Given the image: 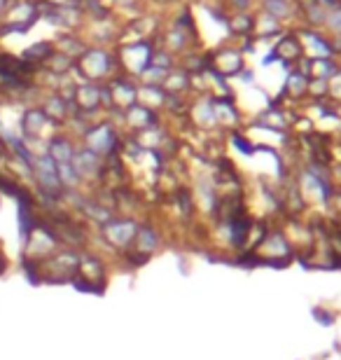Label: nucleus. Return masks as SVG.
<instances>
[{
	"label": "nucleus",
	"mask_w": 341,
	"mask_h": 360,
	"mask_svg": "<svg viewBox=\"0 0 341 360\" xmlns=\"http://www.w3.org/2000/svg\"><path fill=\"white\" fill-rule=\"evenodd\" d=\"M288 26H283L281 21H276L274 17L264 12H255V31H252V38L255 42H276L278 35L285 31Z\"/></svg>",
	"instance_id": "8"
},
{
	"label": "nucleus",
	"mask_w": 341,
	"mask_h": 360,
	"mask_svg": "<svg viewBox=\"0 0 341 360\" xmlns=\"http://www.w3.org/2000/svg\"><path fill=\"white\" fill-rule=\"evenodd\" d=\"M108 3H110L112 5V10H115V7H117V10H122V12H145V0H108Z\"/></svg>",
	"instance_id": "19"
},
{
	"label": "nucleus",
	"mask_w": 341,
	"mask_h": 360,
	"mask_svg": "<svg viewBox=\"0 0 341 360\" xmlns=\"http://www.w3.org/2000/svg\"><path fill=\"white\" fill-rule=\"evenodd\" d=\"M257 10L269 14L276 21H281L283 26H295L297 14H295V0H257Z\"/></svg>",
	"instance_id": "6"
},
{
	"label": "nucleus",
	"mask_w": 341,
	"mask_h": 360,
	"mask_svg": "<svg viewBox=\"0 0 341 360\" xmlns=\"http://www.w3.org/2000/svg\"><path fill=\"white\" fill-rule=\"evenodd\" d=\"M14 3V0H0V19L5 17V12L10 10V5Z\"/></svg>",
	"instance_id": "24"
},
{
	"label": "nucleus",
	"mask_w": 341,
	"mask_h": 360,
	"mask_svg": "<svg viewBox=\"0 0 341 360\" xmlns=\"http://www.w3.org/2000/svg\"><path fill=\"white\" fill-rule=\"evenodd\" d=\"M328 96L341 101V70L332 77V80H328Z\"/></svg>",
	"instance_id": "20"
},
{
	"label": "nucleus",
	"mask_w": 341,
	"mask_h": 360,
	"mask_svg": "<svg viewBox=\"0 0 341 360\" xmlns=\"http://www.w3.org/2000/svg\"><path fill=\"white\" fill-rule=\"evenodd\" d=\"M341 70V59H314V66H311V77H318V80H332Z\"/></svg>",
	"instance_id": "15"
},
{
	"label": "nucleus",
	"mask_w": 341,
	"mask_h": 360,
	"mask_svg": "<svg viewBox=\"0 0 341 360\" xmlns=\"http://www.w3.org/2000/svg\"><path fill=\"white\" fill-rule=\"evenodd\" d=\"M323 31L328 35H337L341 33V7H337V10H330L328 14H325V26Z\"/></svg>",
	"instance_id": "18"
},
{
	"label": "nucleus",
	"mask_w": 341,
	"mask_h": 360,
	"mask_svg": "<svg viewBox=\"0 0 341 360\" xmlns=\"http://www.w3.org/2000/svg\"><path fill=\"white\" fill-rule=\"evenodd\" d=\"M72 70L82 75L84 82L101 84V82H105L117 75L115 70H120V61H117V54H115L112 47L89 45L75 61H72Z\"/></svg>",
	"instance_id": "1"
},
{
	"label": "nucleus",
	"mask_w": 341,
	"mask_h": 360,
	"mask_svg": "<svg viewBox=\"0 0 341 360\" xmlns=\"http://www.w3.org/2000/svg\"><path fill=\"white\" fill-rule=\"evenodd\" d=\"M124 115H127L129 124H134L136 129H152V127H155V122H157L155 110H152L150 105L141 103V101L134 103L131 108H127Z\"/></svg>",
	"instance_id": "14"
},
{
	"label": "nucleus",
	"mask_w": 341,
	"mask_h": 360,
	"mask_svg": "<svg viewBox=\"0 0 341 360\" xmlns=\"http://www.w3.org/2000/svg\"><path fill=\"white\" fill-rule=\"evenodd\" d=\"M152 5H157V7H162V10H169V7H180V5H185V0H150Z\"/></svg>",
	"instance_id": "21"
},
{
	"label": "nucleus",
	"mask_w": 341,
	"mask_h": 360,
	"mask_svg": "<svg viewBox=\"0 0 341 360\" xmlns=\"http://www.w3.org/2000/svg\"><path fill=\"white\" fill-rule=\"evenodd\" d=\"M330 42H332V49H335L337 59H341V33H337V35H330Z\"/></svg>",
	"instance_id": "22"
},
{
	"label": "nucleus",
	"mask_w": 341,
	"mask_h": 360,
	"mask_svg": "<svg viewBox=\"0 0 341 360\" xmlns=\"http://www.w3.org/2000/svg\"><path fill=\"white\" fill-rule=\"evenodd\" d=\"M217 5L227 14H236V12H252L257 0H217Z\"/></svg>",
	"instance_id": "17"
},
{
	"label": "nucleus",
	"mask_w": 341,
	"mask_h": 360,
	"mask_svg": "<svg viewBox=\"0 0 341 360\" xmlns=\"http://www.w3.org/2000/svg\"><path fill=\"white\" fill-rule=\"evenodd\" d=\"M252 31H255V12H236L227 17V33L231 40H243V38H252Z\"/></svg>",
	"instance_id": "9"
},
{
	"label": "nucleus",
	"mask_w": 341,
	"mask_h": 360,
	"mask_svg": "<svg viewBox=\"0 0 341 360\" xmlns=\"http://www.w3.org/2000/svg\"><path fill=\"white\" fill-rule=\"evenodd\" d=\"M33 167H35V174H38L40 185L45 187V190H59L61 178H59V169H56L52 157L49 155L38 157V160H33Z\"/></svg>",
	"instance_id": "10"
},
{
	"label": "nucleus",
	"mask_w": 341,
	"mask_h": 360,
	"mask_svg": "<svg viewBox=\"0 0 341 360\" xmlns=\"http://www.w3.org/2000/svg\"><path fill=\"white\" fill-rule=\"evenodd\" d=\"M271 63H281V61H278V54H276V49H274V47L269 49V54H266L264 59H262V66H271Z\"/></svg>",
	"instance_id": "23"
},
{
	"label": "nucleus",
	"mask_w": 341,
	"mask_h": 360,
	"mask_svg": "<svg viewBox=\"0 0 341 360\" xmlns=\"http://www.w3.org/2000/svg\"><path fill=\"white\" fill-rule=\"evenodd\" d=\"M75 101H77V108L84 112H91L96 110L101 105V84L96 82H82L75 87Z\"/></svg>",
	"instance_id": "13"
},
{
	"label": "nucleus",
	"mask_w": 341,
	"mask_h": 360,
	"mask_svg": "<svg viewBox=\"0 0 341 360\" xmlns=\"http://www.w3.org/2000/svg\"><path fill=\"white\" fill-rule=\"evenodd\" d=\"M54 52H56L54 40H40V42H33V45H28L19 56H21L24 61L33 63V66L42 68V66H45V63L54 56Z\"/></svg>",
	"instance_id": "12"
},
{
	"label": "nucleus",
	"mask_w": 341,
	"mask_h": 360,
	"mask_svg": "<svg viewBox=\"0 0 341 360\" xmlns=\"http://www.w3.org/2000/svg\"><path fill=\"white\" fill-rule=\"evenodd\" d=\"M276 49V54H278V61L281 66L290 70L295 66L297 61L304 56V49H302V42H300V35H297L295 26H288L285 31L278 35V40L271 45Z\"/></svg>",
	"instance_id": "4"
},
{
	"label": "nucleus",
	"mask_w": 341,
	"mask_h": 360,
	"mask_svg": "<svg viewBox=\"0 0 341 360\" xmlns=\"http://www.w3.org/2000/svg\"><path fill=\"white\" fill-rule=\"evenodd\" d=\"M47 124H52L47 112L42 110V108H31V110H26L24 117H21V134H24V139H38L40 131Z\"/></svg>",
	"instance_id": "11"
},
{
	"label": "nucleus",
	"mask_w": 341,
	"mask_h": 360,
	"mask_svg": "<svg viewBox=\"0 0 341 360\" xmlns=\"http://www.w3.org/2000/svg\"><path fill=\"white\" fill-rule=\"evenodd\" d=\"M288 89L295 96H302V94H309V77H304L297 73L295 68L288 70Z\"/></svg>",
	"instance_id": "16"
},
{
	"label": "nucleus",
	"mask_w": 341,
	"mask_h": 360,
	"mask_svg": "<svg viewBox=\"0 0 341 360\" xmlns=\"http://www.w3.org/2000/svg\"><path fill=\"white\" fill-rule=\"evenodd\" d=\"M208 56H210V68L217 70L222 77H238L245 70V56L231 42H222L215 49H210Z\"/></svg>",
	"instance_id": "2"
},
{
	"label": "nucleus",
	"mask_w": 341,
	"mask_h": 360,
	"mask_svg": "<svg viewBox=\"0 0 341 360\" xmlns=\"http://www.w3.org/2000/svg\"><path fill=\"white\" fill-rule=\"evenodd\" d=\"M86 141V150L96 155H110L115 148H117V131H115L112 124L108 122H101V124H94L84 136Z\"/></svg>",
	"instance_id": "5"
},
{
	"label": "nucleus",
	"mask_w": 341,
	"mask_h": 360,
	"mask_svg": "<svg viewBox=\"0 0 341 360\" xmlns=\"http://www.w3.org/2000/svg\"><path fill=\"white\" fill-rule=\"evenodd\" d=\"M297 35H300L304 56L309 59H337L335 49H332L330 35L323 28H309V26H295Z\"/></svg>",
	"instance_id": "3"
},
{
	"label": "nucleus",
	"mask_w": 341,
	"mask_h": 360,
	"mask_svg": "<svg viewBox=\"0 0 341 360\" xmlns=\"http://www.w3.org/2000/svg\"><path fill=\"white\" fill-rule=\"evenodd\" d=\"M52 40H54L56 52L68 56L70 61H75L77 56L82 54L86 47H89L86 38L82 33H77V31H61V33H56V38H52Z\"/></svg>",
	"instance_id": "7"
}]
</instances>
